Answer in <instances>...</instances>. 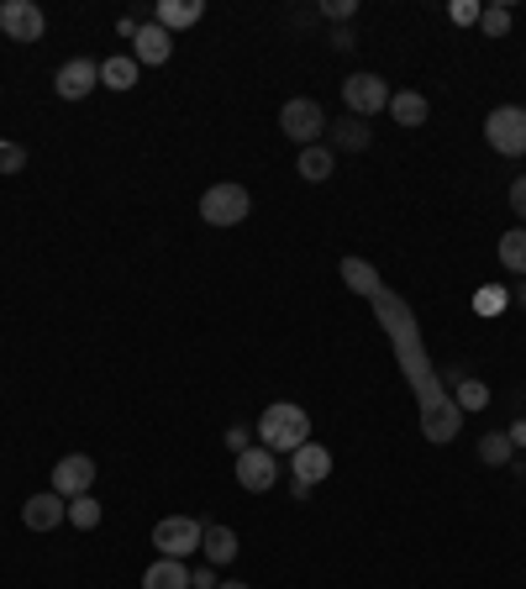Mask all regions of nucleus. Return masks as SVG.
<instances>
[{
  "instance_id": "nucleus-33",
  "label": "nucleus",
  "mask_w": 526,
  "mask_h": 589,
  "mask_svg": "<svg viewBox=\"0 0 526 589\" xmlns=\"http://www.w3.org/2000/svg\"><path fill=\"white\" fill-rule=\"evenodd\" d=\"M500 306H505V300H500V290H485V295H479V311H485V316H495Z\"/></svg>"
},
{
  "instance_id": "nucleus-3",
  "label": "nucleus",
  "mask_w": 526,
  "mask_h": 589,
  "mask_svg": "<svg viewBox=\"0 0 526 589\" xmlns=\"http://www.w3.org/2000/svg\"><path fill=\"white\" fill-rule=\"evenodd\" d=\"M280 132L290 142H300V148H316L321 132H326V116H321V105L311 95H295V101H284L280 111Z\"/></svg>"
},
{
  "instance_id": "nucleus-21",
  "label": "nucleus",
  "mask_w": 526,
  "mask_h": 589,
  "mask_svg": "<svg viewBox=\"0 0 526 589\" xmlns=\"http://www.w3.org/2000/svg\"><path fill=\"white\" fill-rule=\"evenodd\" d=\"M326 132H332V148H343V153H363V148L374 142V132H369L358 116H352V121H348V116H343V121H332Z\"/></svg>"
},
{
  "instance_id": "nucleus-20",
  "label": "nucleus",
  "mask_w": 526,
  "mask_h": 589,
  "mask_svg": "<svg viewBox=\"0 0 526 589\" xmlns=\"http://www.w3.org/2000/svg\"><path fill=\"white\" fill-rule=\"evenodd\" d=\"M138 59H132V53H116V59H105L101 64V85L105 90H132V85H138Z\"/></svg>"
},
{
  "instance_id": "nucleus-13",
  "label": "nucleus",
  "mask_w": 526,
  "mask_h": 589,
  "mask_svg": "<svg viewBox=\"0 0 526 589\" xmlns=\"http://www.w3.org/2000/svg\"><path fill=\"white\" fill-rule=\"evenodd\" d=\"M290 469H295V485L316 489L321 479H326V474H332V452L321 448V443H306V448L290 452Z\"/></svg>"
},
{
  "instance_id": "nucleus-16",
  "label": "nucleus",
  "mask_w": 526,
  "mask_h": 589,
  "mask_svg": "<svg viewBox=\"0 0 526 589\" xmlns=\"http://www.w3.org/2000/svg\"><path fill=\"white\" fill-rule=\"evenodd\" d=\"M142 589H190V568H184V558H158V563L142 574Z\"/></svg>"
},
{
  "instance_id": "nucleus-22",
  "label": "nucleus",
  "mask_w": 526,
  "mask_h": 589,
  "mask_svg": "<svg viewBox=\"0 0 526 589\" xmlns=\"http://www.w3.org/2000/svg\"><path fill=\"white\" fill-rule=\"evenodd\" d=\"M479 458H485L490 469H500V463H511V458H516V448H511V437H505V432H490V437H479Z\"/></svg>"
},
{
  "instance_id": "nucleus-27",
  "label": "nucleus",
  "mask_w": 526,
  "mask_h": 589,
  "mask_svg": "<svg viewBox=\"0 0 526 589\" xmlns=\"http://www.w3.org/2000/svg\"><path fill=\"white\" fill-rule=\"evenodd\" d=\"M22 169H27V148L0 138V174H22Z\"/></svg>"
},
{
  "instance_id": "nucleus-29",
  "label": "nucleus",
  "mask_w": 526,
  "mask_h": 589,
  "mask_svg": "<svg viewBox=\"0 0 526 589\" xmlns=\"http://www.w3.org/2000/svg\"><path fill=\"white\" fill-rule=\"evenodd\" d=\"M321 11H326L332 22H352V11H358V0H326Z\"/></svg>"
},
{
  "instance_id": "nucleus-10",
  "label": "nucleus",
  "mask_w": 526,
  "mask_h": 589,
  "mask_svg": "<svg viewBox=\"0 0 526 589\" xmlns=\"http://www.w3.org/2000/svg\"><path fill=\"white\" fill-rule=\"evenodd\" d=\"M90 485H95V458L69 452V458H59V463H53V495L74 500V495H90Z\"/></svg>"
},
{
  "instance_id": "nucleus-31",
  "label": "nucleus",
  "mask_w": 526,
  "mask_h": 589,
  "mask_svg": "<svg viewBox=\"0 0 526 589\" xmlns=\"http://www.w3.org/2000/svg\"><path fill=\"white\" fill-rule=\"evenodd\" d=\"M511 210H516V216L526 221V174L516 179V184H511Z\"/></svg>"
},
{
  "instance_id": "nucleus-9",
  "label": "nucleus",
  "mask_w": 526,
  "mask_h": 589,
  "mask_svg": "<svg viewBox=\"0 0 526 589\" xmlns=\"http://www.w3.org/2000/svg\"><path fill=\"white\" fill-rule=\"evenodd\" d=\"M343 101H348L352 116H380V111H389V85L380 74H348Z\"/></svg>"
},
{
  "instance_id": "nucleus-34",
  "label": "nucleus",
  "mask_w": 526,
  "mask_h": 589,
  "mask_svg": "<svg viewBox=\"0 0 526 589\" xmlns=\"http://www.w3.org/2000/svg\"><path fill=\"white\" fill-rule=\"evenodd\" d=\"M505 437H511V448H526V421H516V426H511Z\"/></svg>"
},
{
  "instance_id": "nucleus-26",
  "label": "nucleus",
  "mask_w": 526,
  "mask_h": 589,
  "mask_svg": "<svg viewBox=\"0 0 526 589\" xmlns=\"http://www.w3.org/2000/svg\"><path fill=\"white\" fill-rule=\"evenodd\" d=\"M479 27L490 37H505L511 33V5H485V11H479Z\"/></svg>"
},
{
  "instance_id": "nucleus-11",
  "label": "nucleus",
  "mask_w": 526,
  "mask_h": 589,
  "mask_svg": "<svg viewBox=\"0 0 526 589\" xmlns=\"http://www.w3.org/2000/svg\"><path fill=\"white\" fill-rule=\"evenodd\" d=\"M64 521H69V500L53 495V489H42V495H33V500L22 505V526H27V532H53V526H64Z\"/></svg>"
},
{
  "instance_id": "nucleus-8",
  "label": "nucleus",
  "mask_w": 526,
  "mask_h": 589,
  "mask_svg": "<svg viewBox=\"0 0 526 589\" xmlns=\"http://www.w3.org/2000/svg\"><path fill=\"white\" fill-rule=\"evenodd\" d=\"M238 485H243L247 495H269V489L280 485V458L269 448L238 452Z\"/></svg>"
},
{
  "instance_id": "nucleus-7",
  "label": "nucleus",
  "mask_w": 526,
  "mask_h": 589,
  "mask_svg": "<svg viewBox=\"0 0 526 589\" xmlns=\"http://www.w3.org/2000/svg\"><path fill=\"white\" fill-rule=\"evenodd\" d=\"M0 33L11 37V42H42L48 16H42V5H33V0H5L0 5Z\"/></svg>"
},
{
  "instance_id": "nucleus-15",
  "label": "nucleus",
  "mask_w": 526,
  "mask_h": 589,
  "mask_svg": "<svg viewBox=\"0 0 526 589\" xmlns=\"http://www.w3.org/2000/svg\"><path fill=\"white\" fill-rule=\"evenodd\" d=\"M206 16V5L201 0H158V27L175 37V33H184V27H195Z\"/></svg>"
},
{
  "instance_id": "nucleus-19",
  "label": "nucleus",
  "mask_w": 526,
  "mask_h": 589,
  "mask_svg": "<svg viewBox=\"0 0 526 589\" xmlns=\"http://www.w3.org/2000/svg\"><path fill=\"white\" fill-rule=\"evenodd\" d=\"M295 169H300L306 184H321V179H332V169H337V153L321 148V142H316V148H300V164H295Z\"/></svg>"
},
{
  "instance_id": "nucleus-4",
  "label": "nucleus",
  "mask_w": 526,
  "mask_h": 589,
  "mask_svg": "<svg viewBox=\"0 0 526 589\" xmlns=\"http://www.w3.org/2000/svg\"><path fill=\"white\" fill-rule=\"evenodd\" d=\"M247 210H253V195L243 184H210L201 195V221H210V227H238Z\"/></svg>"
},
{
  "instance_id": "nucleus-17",
  "label": "nucleus",
  "mask_w": 526,
  "mask_h": 589,
  "mask_svg": "<svg viewBox=\"0 0 526 589\" xmlns=\"http://www.w3.org/2000/svg\"><path fill=\"white\" fill-rule=\"evenodd\" d=\"M389 116H395V127H421V121L432 116V105H426V95H416V90H395V95H389Z\"/></svg>"
},
{
  "instance_id": "nucleus-12",
  "label": "nucleus",
  "mask_w": 526,
  "mask_h": 589,
  "mask_svg": "<svg viewBox=\"0 0 526 589\" xmlns=\"http://www.w3.org/2000/svg\"><path fill=\"white\" fill-rule=\"evenodd\" d=\"M53 85H59V95H64V101H85V95L101 85V64H95V59H69V64L59 69Z\"/></svg>"
},
{
  "instance_id": "nucleus-1",
  "label": "nucleus",
  "mask_w": 526,
  "mask_h": 589,
  "mask_svg": "<svg viewBox=\"0 0 526 589\" xmlns=\"http://www.w3.org/2000/svg\"><path fill=\"white\" fill-rule=\"evenodd\" d=\"M337 274H343L348 290H358V295L374 306L380 326L389 332L395 363H400V374L411 380V389H416V400H421V437L437 443V448L453 443L458 432H463V411H458V400L448 395V384L437 380V369H432V358H426V343H421V326H416V316H411V306H406L385 279L374 274V264H363V258H343Z\"/></svg>"
},
{
  "instance_id": "nucleus-6",
  "label": "nucleus",
  "mask_w": 526,
  "mask_h": 589,
  "mask_svg": "<svg viewBox=\"0 0 526 589\" xmlns=\"http://www.w3.org/2000/svg\"><path fill=\"white\" fill-rule=\"evenodd\" d=\"M201 537H206V526L195 516H164L158 526H153V548H158V558H190L195 548H201Z\"/></svg>"
},
{
  "instance_id": "nucleus-2",
  "label": "nucleus",
  "mask_w": 526,
  "mask_h": 589,
  "mask_svg": "<svg viewBox=\"0 0 526 589\" xmlns=\"http://www.w3.org/2000/svg\"><path fill=\"white\" fill-rule=\"evenodd\" d=\"M258 448L269 452H295L311 443V421H306V411L300 406H290V400H280V406H269L264 417H258Z\"/></svg>"
},
{
  "instance_id": "nucleus-30",
  "label": "nucleus",
  "mask_w": 526,
  "mask_h": 589,
  "mask_svg": "<svg viewBox=\"0 0 526 589\" xmlns=\"http://www.w3.org/2000/svg\"><path fill=\"white\" fill-rule=\"evenodd\" d=\"M227 448L247 452V448H253V432H247V426H232V432H227Z\"/></svg>"
},
{
  "instance_id": "nucleus-32",
  "label": "nucleus",
  "mask_w": 526,
  "mask_h": 589,
  "mask_svg": "<svg viewBox=\"0 0 526 589\" xmlns=\"http://www.w3.org/2000/svg\"><path fill=\"white\" fill-rule=\"evenodd\" d=\"M190 585H195V589H216L221 579H216V568H195V574H190Z\"/></svg>"
},
{
  "instance_id": "nucleus-23",
  "label": "nucleus",
  "mask_w": 526,
  "mask_h": 589,
  "mask_svg": "<svg viewBox=\"0 0 526 589\" xmlns=\"http://www.w3.org/2000/svg\"><path fill=\"white\" fill-rule=\"evenodd\" d=\"M69 521L79 532H95L101 526V505H95V495H74L69 500Z\"/></svg>"
},
{
  "instance_id": "nucleus-14",
  "label": "nucleus",
  "mask_w": 526,
  "mask_h": 589,
  "mask_svg": "<svg viewBox=\"0 0 526 589\" xmlns=\"http://www.w3.org/2000/svg\"><path fill=\"white\" fill-rule=\"evenodd\" d=\"M169 53H175V37L164 33L158 22H147V27H138V48H132V59H138V64H147V69H158V64H169Z\"/></svg>"
},
{
  "instance_id": "nucleus-5",
  "label": "nucleus",
  "mask_w": 526,
  "mask_h": 589,
  "mask_svg": "<svg viewBox=\"0 0 526 589\" xmlns=\"http://www.w3.org/2000/svg\"><path fill=\"white\" fill-rule=\"evenodd\" d=\"M485 142H490L495 153H505V158H522L526 153V111L522 105H500V111H490Z\"/></svg>"
},
{
  "instance_id": "nucleus-24",
  "label": "nucleus",
  "mask_w": 526,
  "mask_h": 589,
  "mask_svg": "<svg viewBox=\"0 0 526 589\" xmlns=\"http://www.w3.org/2000/svg\"><path fill=\"white\" fill-rule=\"evenodd\" d=\"M500 264L516 269V274H526V232H505V238H500Z\"/></svg>"
},
{
  "instance_id": "nucleus-18",
  "label": "nucleus",
  "mask_w": 526,
  "mask_h": 589,
  "mask_svg": "<svg viewBox=\"0 0 526 589\" xmlns=\"http://www.w3.org/2000/svg\"><path fill=\"white\" fill-rule=\"evenodd\" d=\"M201 553L210 558V568L232 563V558H238V532H232V526H206V537H201Z\"/></svg>"
},
{
  "instance_id": "nucleus-25",
  "label": "nucleus",
  "mask_w": 526,
  "mask_h": 589,
  "mask_svg": "<svg viewBox=\"0 0 526 589\" xmlns=\"http://www.w3.org/2000/svg\"><path fill=\"white\" fill-rule=\"evenodd\" d=\"M453 400H458V411H485V406H490V389H485L479 380H463Z\"/></svg>"
},
{
  "instance_id": "nucleus-35",
  "label": "nucleus",
  "mask_w": 526,
  "mask_h": 589,
  "mask_svg": "<svg viewBox=\"0 0 526 589\" xmlns=\"http://www.w3.org/2000/svg\"><path fill=\"white\" fill-rule=\"evenodd\" d=\"M216 589H247V585H238V579H227V585H216Z\"/></svg>"
},
{
  "instance_id": "nucleus-28",
  "label": "nucleus",
  "mask_w": 526,
  "mask_h": 589,
  "mask_svg": "<svg viewBox=\"0 0 526 589\" xmlns=\"http://www.w3.org/2000/svg\"><path fill=\"white\" fill-rule=\"evenodd\" d=\"M479 11H485L479 0H453V11H448V16H453L458 27H474V22H479Z\"/></svg>"
}]
</instances>
